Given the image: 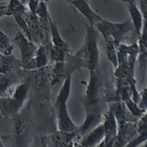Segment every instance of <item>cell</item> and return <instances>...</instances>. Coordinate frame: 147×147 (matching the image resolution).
Masks as SVG:
<instances>
[{"label": "cell", "mask_w": 147, "mask_h": 147, "mask_svg": "<svg viewBox=\"0 0 147 147\" xmlns=\"http://www.w3.org/2000/svg\"><path fill=\"white\" fill-rule=\"evenodd\" d=\"M6 9H0V18L2 17L6 16Z\"/></svg>", "instance_id": "cell-21"}, {"label": "cell", "mask_w": 147, "mask_h": 147, "mask_svg": "<svg viewBox=\"0 0 147 147\" xmlns=\"http://www.w3.org/2000/svg\"><path fill=\"white\" fill-rule=\"evenodd\" d=\"M71 91V77L64 80L55 102L58 130L61 131L72 133L78 130V126L73 122L68 114L67 102Z\"/></svg>", "instance_id": "cell-1"}, {"label": "cell", "mask_w": 147, "mask_h": 147, "mask_svg": "<svg viewBox=\"0 0 147 147\" xmlns=\"http://www.w3.org/2000/svg\"><path fill=\"white\" fill-rule=\"evenodd\" d=\"M40 1L41 0H30L26 5L28 10L30 11L31 13L35 14Z\"/></svg>", "instance_id": "cell-19"}, {"label": "cell", "mask_w": 147, "mask_h": 147, "mask_svg": "<svg viewBox=\"0 0 147 147\" xmlns=\"http://www.w3.org/2000/svg\"><path fill=\"white\" fill-rule=\"evenodd\" d=\"M87 33L84 44L79 51L80 57L88 61L92 67L98 64V50L96 44L97 33L94 26L85 24Z\"/></svg>", "instance_id": "cell-4"}, {"label": "cell", "mask_w": 147, "mask_h": 147, "mask_svg": "<svg viewBox=\"0 0 147 147\" xmlns=\"http://www.w3.org/2000/svg\"><path fill=\"white\" fill-rule=\"evenodd\" d=\"M20 69H22L21 60L17 59L13 53L0 55V73L13 74Z\"/></svg>", "instance_id": "cell-8"}, {"label": "cell", "mask_w": 147, "mask_h": 147, "mask_svg": "<svg viewBox=\"0 0 147 147\" xmlns=\"http://www.w3.org/2000/svg\"><path fill=\"white\" fill-rule=\"evenodd\" d=\"M69 5L86 18L90 25L94 26L103 19L92 9L88 0H70Z\"/></svg>", "instance_id": "cell-6"}, {"label": "cell", "mask_w": 147, "mask_h": 147, "mask_svg": "<svg viewBox=\"0 0 147 147\" xmlns=\"http://www.w3.org/2000/svg\"><path fill=\"white\" fill-rule=\"evenodd\" d=\"M126 6L134 30L138 33H140L144 25V17L140 8L138 6L137 2L127 3Z\"/></svg>", "instance_id": "cell-9"}, {"label": "cell", "mask_w": 147, "mask_h": 147, "mask_svg": "<svg viewBox=\"0 0 147 147\" xmlns=\"http://www.w3.org/2000/svg\"><path fill=\"white\" fill-rule=\"evenodd\" d=\"M49 56V50L48 49L47 45H38L34 56L23 67L22 69L31 71L41 69L48 64Z\"/></svg>", "instance_id": "cell-7"}, {"label": "cell", "mask_w": 147, "mask_h": 147, "mask_svg": "<svg viewBox=\"0 0 147 147\" xmlns=\"http://www.w3.org/2000/svg\"><path fill=\"white\" fill-rule=\"evenodd\" d=\"M11 39L12 42L19 49L23 68L34 56L38 45L30 40L19 28L17 29L15 36Z\"/></svg>", "instance_id": "cell-5"}, {"label": "cell", "mask_w": 147, "mask_h": 147, "mask_svg": "<svg viewBox=\"0 0 147 147\" xmlns=\"http://www.w3.org/2000/svg\"><path fill=\"white\" fill-rule=\"evenodd\" d=\"M4 146H5V145L3 143V141H2V139L0 137V147H4Z\"/></svg>", "instance_id": "cell-25"}, {"label": "cell", "mask_w": 147, "mask_h": 147, "mask_svg": "<svg viewBox=\"0 0 147 147\" xmlns=\"http://www.w3.org/2000/svg\"><path fill=\"white\" fill-rule=\"evenodd\" d=\"M111 1H121L123 3H124L125 5L127 3H133V2H137V0H106V2H109Z\"/></svg>", "instance_id": "cell-20"}, {"label": "cell", "mask_w": 147, "mask_h": 147, "mask_svg": "<svg viewBox=\"0 0 147 147\" xmlns=\"http://www.w3.org/2000/svg\"><path fill=\"white\" fill-rule=\"evenodd\" d=\"M25 15L22 14H16L13 17L18 26L19 29L24 33V34L31 40V35L30 32L25 18ZM32 41V40H31Z\"/></svg>", "instance_id": "cell-15"}, {"label": "cell", "mask_w": 147, "mask_h": 147, "mask_svg": "<svg viewBox=\"0 0 147 147\" xmlns=\"http://www.w3.org/2000/svg\"><path fill=\"white\" fill-rule=\"evenodd\" d=\"M105 138V129L103 123L95 128L89 134L83 139L82 144L83 146H94L98 144Z\"/></svg>", "instance_id": "cell-11"}, {"label": "cell", "mask_w": 147, "mask_h": 147, "mask_svg": "<svg viewBox=\"0 0 147 147\" xmlns=\"http://www.w3.org/2000/svg\"><path fill=\"white\" fill-rule=\"evenodd\" d=\"M103 125L106 143H110L114 138L117 131L115 119L112 114L109 115Z\"/></svg>", "instance_id": "cell-13"}, {"label": "cell", "mask_w": 147, "mask_h": 147, "mask_svg": "<svg viewBox=\"0 0 147 147\" xmlns=\"http://www.w3.org/2000/svg\"><path fill=\"white\" fill-rule=\"evenodd\" d=\"M95 26L105 38L115 41H120L127 33L134 30L130 18L122 22H114L103 18Z\"/></svg>", "instance_id": "cell-3"}, {"label": "cell", "mask_w": 147, "mask_h": 147, "mask_svg": "<svg viewBox=\"0 0 147 147\" xmlns=\"http://www.w3.org/2000/svg\"><path fill=\"white\" fill-rule=\"evenodd\" d=\"M49 28L51 36L52 45L64 51L68 52L69 48L67 43L63 40L60 36L56 22L52 19L51 16L49 17Z\"/></svg>", "instance_id": "cell-10"}, {"label": "cell", "mask_w": 147, "mask_h": 147, "mask_svg": "<svg viewBox=\"0 0 147 147\" xmlns=\"http://www.w3.org/2000/svg\"><path fill=\"white\" fill-rule=\"evenodd\" d=\"M30 88L29 80L17 85L11 94L0 96V113L3 117L17 114L27 100Z\"/></svg>", "instance_id": "cell-2"}, {"label": "cell", "mask_w": 147, "mask_h": 147, "mask_svg": "<svg viewBox=\"0 0 147 147\" xmlns=\"http://www.w3.org/2000/svg\"><path fill=\"white\" fill-rule=\"evenodd\" d=\"M142 14L144 17V22L147 24V10L145 11Z\"/></svg>", "instance_id": "cell-22"}, {"label": "cell", "mask_w": 147, "mask_h": 147, "mask_svg": "<svg viewBox=\"0 0 147 147\" xmlns=\"http://www.w3.org/2000/svg\"><path fill=\"white\" fill-rule=\"evenodd\" d=\"M9 75L0 73V96L4 95L11 86V81Z\"/></svg>", "instance_id": "cell-17"}, {"label": "cell", "mask_w": 147, "mask_h": 147, "mask_svg": "<svg viewBox=\"0 0 147 147\" xmlns=\"http://www.w3.org/2000/svg\"><path fill=\"white\" fill-rule=\"evenodd\" d=\"M29 1H30V0H20V1H21L24 5H25L26 6V5H27V4H28V3L29 2Z\"/></svg>", "instance_id": "cell-23"}, {"label": "cell", "mask_w": 147, "mask_h": 147, "mask_svg": "<svg viewBox=\"0 0 147 147\" xmlns=\"http://www.w3.org/2000/svg\"><path fill=\"white\" fill-rule=\"evenodd\" d=\"M88 1H89V0H88Z\"/></svg>", "instance_id": "cell-28"}, {"label": "cell", "mask_w": 147, "mask_h": 147, "mask_svg": "<svg viewBox=\"0 0 147 147\" xmlns=\"http://www.w3.org/2000/svg\"><path fill=\"white\" fill-rule=\"evenodd\" d=\"M6 5H3L2 3H0V9H6Z\"/></svg>", "instance_id": "cell-24"}, {"label": "cell", "mask_w": 147, "mask_h": 147, "mask_svg": "<svg viewBox=\"0 0 147 147\" xmlns=\"http://www.w3.org/2000/svg\"><path fill=\"white\" fill-rule=\"evenodd\" d=\"M35 14L43 21L49 22V17L50 14L48 11L47 3L44 1H40Z\"/></svg>", "instance_id": "cell-16"}, {"label": "cell", "mask_w": 147, "mask_h": 147, "mask_svg": "<svg viewBox=\"0 0 147 147\" xmlns=\"http://www.w3.org/2000/svg\"><path fill=\"white\" fill-rule=\"evenodd\" d=\"M2 53H1V51H0V55H2Z\"/></svg>", "instance_id": "cell-27"}, {"label": "cell", "mask_w": 147, "mask_h": 147, "mask_svg": "<svg viewBox=\"0 0 147 147\" xmlns=\"http://www.w3.org/2000/svg\"><path fill=\"white\" fill-rule=\"evenodd\" d=\"M14 128L16 134L18 136L22 135L26 128V123L24 120L20 117H17L14 121Z\"/></svg>", "instance_id": "cell-18"}, {"label": "cell", "mask_w": 147, "mask_h": 147, "mask_svg": "<svg viewBox=\"0 0 147 147\" xmlns=\"http://www.w3.org/2000/svg\"><path fill=\"white\" fill-rule=\"evenodd\" d=\"M5 10L6 16H13L16 14L25 15L28 9L20 0H9Z\"/></svg>", "instance_id": "cell-12"}, {"label": "cell", "mask_w": 147, "mask_h": 147, "mask_svg": "<svg viewBox=\"0 0 147 147\" xmlns=\"http://www.w3.org/2000/svg\"><path fill=\"white\" fill-rule=\"evenodd\" d=\"M11 39L0 29V51L2 54L9 55L13 53V47Z\"/></svg>", "instance_id": "cell-14"}, {"label": "cell", "mask_w": 147, "mask_h": 147, "mask_svg": "<svg viewBox=\"0 0 147 147\" xmlns=\"http://www.w3.org/2000/svg\"><path fill=\"white\" fill-rule=\"evenodd\" d=\"M63 1H64L65 2H67L68 4H69V2H70V0H63Z\"/></svg>", "instance_id": "cell-26"}]
</instances>
